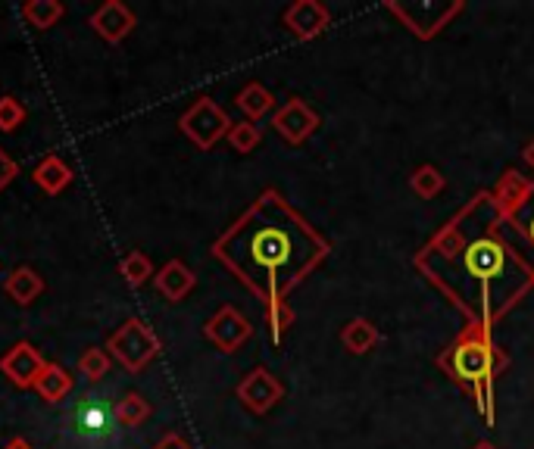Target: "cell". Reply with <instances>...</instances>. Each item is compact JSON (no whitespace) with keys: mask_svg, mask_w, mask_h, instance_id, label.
<instances>
[{"mask_svg":"<svg viewBox=\"0 0 534 449\" xmlns=\"http://www.w3.org/2000/svg\"><path fill=\"white\" fill-rule=\"evenodd\" d=\"M35 393L41 396L44 403H60L72 393V375L66 372L60 362H47L41 378L35 381Z\"/></svg>","mask_w":534,"mask_h":449,"instance_id":"d6986e66","label":"cell"},{"mask_svg":"<svg viewBox=\"0 0 534 449\" xmlns=\"http://www.w3.org/2000/svg\"><path fill=\"white\" fill-rule=\"evenodd\" d=\"M238 400H241V406L247 412L266 415V412H272L278 403L285 400V384L278 381L266 365H257V368H250V372L241 378Z\"/></svg>","mask_w":534,"mask_h":449,"instance_id":"ba28073f","label":"cell"},{"mask_svg":"<svg viewBox=\"0 0 534 449\" xmlns=\"http://www.w3.org/2000/svg\"><path fill=\"white\" fill-rule=\"evenodd\" d=\"M32 178H35V184L47 197H57V194H63L69 184H72V169L60 160L57 153H47L44 160L35 166Z\"/></svg>","mask_w":534,"mask_h":449,"instance_id":"9a60e30c","label":"cell"},{"mask_svg":"<svg viewBox=\"0 0 534 449\" xmlns=\"http://www.w3.org/2000/svg\"><path fill=\"white\" fill-rule=\"evenodd\" d=\"M4 449H35V446H32L29 440H22V437H13Z\"/></svg>","mask_w":534,"mask_h":449,"instance_id":"f1b7e54d","label":"cell"},{"mask_svg":"<svg viewBox=\"0 0 534 449\" xmlns=\"http://www.w3.org/2000/svg\"><path fill=\"white\" fill-rule=\"evenodd\" d=\"M472 449H497V446H494L491 440H478V443H475Z\"/></svg>","mask_w":534,"mask_h":449,"instance_id":"1f68e13d","label":"cell"},{"mask_svg":"<svg viewBox=\"0 0 534 449\" xmlns=\"http://www.w3.org/2000/svg\"><path fill=\"white\" fill-rule=\"evenodd\" d=\"M228 147H232L235 153H253L260 144H263V128L257 122H235L232 128H228V135H225Z\"/></svg>","mask_w":534,"mask_h":449,"instance_id":"cb8c5ba5","label":"cell"},{"mask_svg":"<svg viewBox=\"0 0 534 449\" xmlns=\"http://www.w3.org/2000/svg\"><path fill=\"white\" fill-rule=\"evenodd\" d=\"M385 10L419 41H431V38H438L456 16H463L466 4L463 0H447V4H397V0H388Z\"/></svg>","mask_w":534,"mask_h":449,"instance_id":"5b68a950","label":"cell"},{"mask_svg":"<svg viewBox=\"0 0 534 449\" xmlns=\"http://www.w3.org/2000/svg\"><path fill=\"white\" fill-rule=\"evenodd\" d=\"M522 160L534 169V141H528V144H525V150H522Z\"/></svg>","mask_w":534,"mask_h":449,"instance_id":"f546056e","label":"cell"},{"mask_svg":"<svg viewBox=\"0 0 534 449\" xmlns=\"http://www.w3.org/2000/svg\"><path fill=\"white\" fill-rule=\"evenodd\" d=\"M235 103H238V110L244 113L247 122H260L263 116L275 113V97H272V91H269L266 85H260V82H247V85L238 91Z\"/></svg>","mask_w":534,"mask_h":449,"instance_id":"e0dca14e","label":"cell"},{"mask_svg":"<svg viewBox=\"0 0 534 449\" xmlns=\"http://www.w3.org/2000/svg\"><path fill=\"white\" fill-rule=\"evenodd\" d=\"M272 128L278 131V138L285 144L300 147L319 131V113L303 97H288L285 107H278L272 113Z\"/></svg>","mask_w":534,"mask_h":449,"instance_id":"52a82bcc","label":"cell"},{"mask_svg":"<svg viewBox=\"0 0 534 449\" xmlns=\"http://www.w3.org/2000/svg\"><path fill=\"white\" fill-rule=\"evenodd\" d=\"M282 25L297 41H313L332 25V10L319 4V0H294L282 13Z\"/></svg>","mask_w":534,"mask_h":449,"instance_id":"7c38bea8","label":"cell"},{"mask_svg":"<svg viewBox=\"0 0 534 449\" xmlns=\"http://www.w3.org/2000/svg\"><path fill=\"white\" fill-rule=\"evenodd\" d=\"M110 365H113V356L107 353V347H88L82 356H79V372L97 384V381H104L110 375Z\"/></svg>","mask_w":534,"mask_h":449,"instance_id":"d4e9b609","label":"cell"},{"mask_svg":"<svg viewBox=\"0 0 534 449\" xmlns=\"http://www.w3.org/2000/svg\"><path fill=\"white\" fill-rule=\"evenodd\" d=\"M25 107L13 97V94H4L0 97V131H16L22 122H25Z\"/></svg>","mask_w":534,"mask_h":449,"instance_id":"484cf974","label":"cell"},{"mask_svg":"<svg viewBox=\"0 0 534 449\" xmlns=\"http://www.w3.org/2000/svg\"><path fill=\"white\" fill-rule=\"evenodd\" d=\"M16 175H19V166H16V160H13V156H10L4 147H0V194L7 191V184H10Z\"/></svg>","mask_w":534,"mask_h":449,"instance_id":"4316f807","label":"cell"},{"mask_svg":"<svg viewBox=\"0 0 534 449\" xmlns=\"http://www.w3.org/2000/svg\"><path fill=\"white\" fill-rule=\"evenodd\" d=\"M7 297L19 306H32L41 294H44V278L32 269V266H19L7 275Z\"/></svg>","mask_w":534,"mask_h":449,"instance_id":"2e32d148","label":"cell"},{"mask_svg":"<svg viewBox=\"0 0 534 449\" xmlns=\"http://www.w3.org/2000/svg\"><path fill=\"white\" fill-rule=\"evenodd\" d=\"M163 350V343L157 337V331L150 328L147 322L141 319H125L110 337H107V353L125 368V372H144V368L154 362Z\"/></svg>","mask_w":534,"mask_h":449,"instance_id":"277c9868","label":"cell"},{"mask_svg":"<svg viewBox=\"0 0 534 449\" xmlns=\"http://www.w3.org/2000/svg\"><path fill=\"white\" fill-rule=\"evenodd\" d=\"M250 334H253V325L247 322V315L235 306H222L213 319L203 325V337H207L222 353H238L250 340Z\"/></svg>","mask_w":534,"mask_h":449,"instance_id":"30bf717a","label":"cell"},{"mask_svg":"<svg viewBox=\"0 0 534 449\" xmlns=\"http://www.w3.org/2000/svg\"><path fill=\"white\" fill-rule=\"evenodd\" d=\"M488 191L472 194L416 250V272L463 315L497 328L534 290V259L510 241ZM519 228V225H516Z\"/></svg>","mask_w":534,"mask_h":449,"instance_id":"6da1fadb","label":"cell"},{"mask_svg":"<svg viewBox=\"0 0 534 449\" xmlns=\"http://www.w3.org/2000/svg\"><path fill=\"white\" fill-rule=\"evenodd\" d=\"M47 359L38 353L35 343L22 340V343H13V347L4 353V359H0V372L7 375L10 384L22 387V390H35V381L41 378Z\"/></svg>","mask_w":534,"mask_h":449,"instance_id":"8fae6325","label":"cell"},{"mask_svg":"<svg viewBox=\"0 0 534 449\" xmlns=\"http://www.w3.org/2000/svg\"><path fill=\"white\" fill-rule=\"evenodd\" d=\"M150 415H154V406H150L138 390H129L116 403V418H119V425H125V428H141Z\"/></svg>","mask_w":534,"mask_h":449,"instance_id":"44dd1931","label":"cell"},{"mask_svg":"<svg viewBox=\"0 0 534 449\" xmlns=\"http://www.w3.org/2000/svg\"><path fill=\"white\" fill-rule=\"evenodd\" d=\"M235 122L219 107L213 97H197L191 107L178 116V128L197 150H213Z\"/></svg>","mask_w":534,"mask_h":449,"instance_id":"8992f818","label":"cell"},{"mask_svg":"<svg viewBox=\"0 0 534 449\" xmlns=\"http://www.w3.org/2000/svg\"><path fill=\"white\" fill-rule=\"evenodd\" d=\"M447 188V178L438 166H416L413 175H410V191L422 200H435L438 194H444Z\"/></svg>","mask_w":534,"mask_h":449,"instance_id":"7402d4cb","label":"cell"},{"mask_svg":"<svg viewBox=\"0 0 534 449\" xmlns=\"http://www.w3.org/2000/svg\"><path fill=\"white\" fill-rule=\"evenodd\" d=\"M66 7L60 0H29L22 7V19L32 25V29H54V25L63 19Z\"/></svg>","mask_w":534,"mask_h":449,"instance_id":"ffe728a7","label":"cell"},{"mask_svg":"<svg viewBox=\"0 0 534 449\" xmlns=\"http://www.w3.org/2000/svg\"><path fill=\"white\" fill-rule=\"evenodd\" d=\"M332 250V241L275 188H266L210 247L219 266L263 303L275 343L285 340L297 319L291 294Z\"/></svg>","mask_w":534,"mask_h":449,"instance_id":"7a4b0ae2","label":"cell"},{"mask_svg":"<svg viewBox=\"0 0 534 449\" xmlns=\"http://www.w3.org/2000/svg\"><path fill=\"white\" fill-rule=\"evenodd\" d=\"M91 29L104 38L107 44H119V41H125L132 32H135V25H138V19H135V13L122 4V0H107V4H100L94 13H91Z\"/></svg>","mask_w":534,"mask_h":449,"instance_id":"4fadbf2b","label":"cell"},{"mask_svg":"<svg viewBox=\"0 0 534 449\" xmlns=\"http://www.w3.org/2000/svg\"><path fill=\"white\" fill-rule=\"evenodd\" d=\"M525 237H528V244L534 247V216H531V222L525 225Z\"/></svg>","mask_w":534,"mask_h":449,"instance_id":"4dcf8cb0","label":"cell"},{"mask_svg":"<svg viewBox=\"0 0 534 449\" xmlns=\"http://www.w3.org/2000/svg\"><path fill=\"white\" fill-rule=\"evenodd\" d=\"M119 275L129 281L132 287H141V284H147L150 278L157 275V269H154V262H150V256H144L141 250H132V253H125L122 256V262H119Z\"/></svg>","mask_w":534,"mask_h":449,"instance_id":"603a6c76","label":"cell"},{"mask_svg":"<svg viewBox=\"0 0 534 449\" xmlns=\"http://www.w3.org/2000/svg\"><path fill=\"white\" fill-rule=\"evenodd\" d=\"M488 194H491V203H494V209L500 213V219L506 225L516 228L519 225V213L528 206V200L534 197V181L525 178L519 169H506Z\"/></svg>","mask_w":534,"mask_h":449,"instance_id":"9c48e42d","label":"cell"},{"mask_svg":"<svg viewBox=\"0 0 534 449\" xmlns=\"http://www.w3.org/2000/svg\"><path fill=\"white\" fill-rule=\"evenodd\" d=\"M378 340H381V331L369 319H350L341 328V347L350 356H366L369 350L378 347Z\"/></svg>","mask_w":534,"mask_h":449,"instance_id":"ac0fdd59","label":"cell"},{"mask_svg":"<svg viewBox=\"0 0 534 449\" xmlns=\"http://www.w3.org/2000/svg\"><path fill=\"white\" fill-rule=\"evenodd\" d=\"M435 362L456 387L469 393V400L485 418V425H494L497 421L494 387L513 365L510 353L497 343L494 328L463 325V331L447 343Z\"/></svg>","mask_w":534,"mask_h":449,"instance_id":"3957f363","label":"cell"},{"mask_svg":"<svg viewBox=\"0 0 534 449\" xmlns=\"http://www.w3.org/2000/svg\"><path fill=\"white\" fill-rule=\"evenodd\" d=\"M154 284L160 290V297L169 303H182L191 290L197 287V275L185 266L182 259H169L166 266L154 275Z\"/></svg>","mask_w":534,"mask_h":449,"instance_id":"5bb4252c","label":"cell"},{"mask_svg":"<svg viewBox=\"0 0 534 449\" xmlns=\"http://www.w3.org/2000/svg\"><path fill=\"white\" fill-rule=\"evenodd\" d=\"M150 449H194L182 434H175V431H169V434H163L154 446H150Z\"/></svg>","mask_w":534,"mask_h":449,"instance_id":"83f0119b","label":"cell"}]
</instances>
